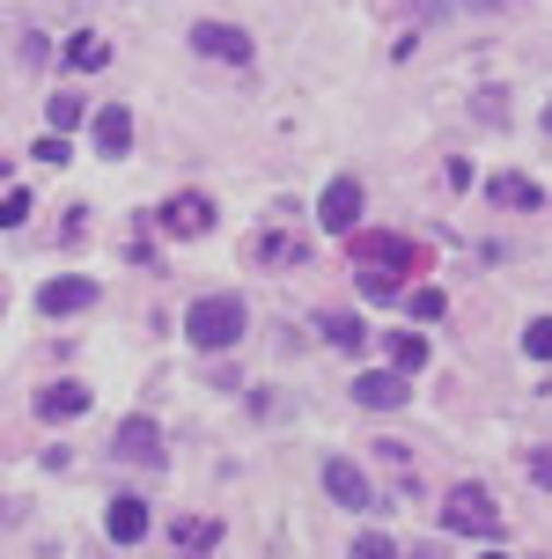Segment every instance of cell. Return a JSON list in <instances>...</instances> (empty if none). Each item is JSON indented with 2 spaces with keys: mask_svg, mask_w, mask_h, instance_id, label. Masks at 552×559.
Wrapping results in <instances>:
<instances>
[{
  "mask_svg": "<svg viewBox=\"0 0 552 559\" xmlns=\"http://www.w3.org/2000/svg\"><path fill=\"white\" fill-rule=\"evenodd\" d=\"M244 324H250L244 295H199V302L185 309V338H192L199 354H228V346L244 338Z\"/></svg>",
  "mask_w": 552,
  "mask_h": 559,
  "instance_id": "cell-1",
  "label": "cell"
},
{
  "mask_svg": "<svg viewBox=\"0 0 552 559\" xmlns=\"http://www.w3.org/2000/svg\"><path fill=\"white\" fill-rule=\"evenodd\" d=\"M442 523L449 531H465V537H479V545H501V508H494V493L486 486H449L442 493Z\"/></svg>",
  "mask_w": 552,
  "mask_h": 559,
  "instance_id": "cell-2",
  "label": "cell"
},
{
  "mask_svg": "<svg viewBox=\"0 0 552 559\" xmlns=\"http://www.w3.org/2000/svg\"><path fill=\"white\" fill-rule=\"evenodd\" d=\"M354 258H361V265H384V273H398V280L420 273V243H413V236H390V228H361Z\"/></svg>",
  "mask_w": 552,
  "mask_h": 559,
  "instance_id": "cell-3",
  "label": "cell"
},
{
  "mask_svg": "<svg viewBox=\"0 0 552 559\" xmlns=\"http://www.w3.org/2000/svg\"><path fill=\"white\" fill-rule=\"evenodd\" d=\"M317 228L331 236H361V177H331L325 199H317Z\"/></svg>",
  "mask_w": 552,
  "mask_h": 559,
  "instance_id": "cell-4",
  "label": "cell"
},
{
  "mask_svg": "<svg viewBox=\"0 0 552 559\" xmlns=\"http://www.w3.org/2000/svg\"><path fill=\"white\" fill-rule=\"evenodd\" d=\"M96 295H104V280L67 273V280H45V287H37V309H45V317H82V309H96Z\"/></svg>",
  "mask_w": 552,
  "mask_h": 559,
  "instance_id": "cell-5",
  "label": "cell"
},
{
  "mask_svg": "<svg viewBox=\"0 0 552 559\" xmlns=\"http://www.w3.org/2000/svg\"><path fill=\"white\" fill-rule=\"evenodd\" d=\"M325 493L347 508V515H368V508H376V493H368V472H361L354 456H325Z\"/></svg>",
  "mask_w": 552,
  "mask_h": 559,
  "instance_id": "cell-6",
  "label": "cell"
},
{
  "mask_svg": "<svg viewBox=\"0 0 552 559\" xmlns=\"http://www.w3.org/2000/svg\"><path fill=\"white\" fill-rule=\"evenodd\" d=\"M110 456H118V464H163V427H155L148 413L118 419V435H110Z\"/></svg>",
  "mask_w": 552,
  "mask_h": 559,
  "instance_id": "cell-7",
  "label": "cell"
},
{
  "mask_svg": "<svg viewBox=\"0 0 552 559\" xmlns=\"http://www.w3.org/2000/svg\"><path fill=\"white\" fill-rule=\"evenodd\" d=\"M155 228H169V236H207L214 228V199L207 192H177V199H163V214H155Z\"/></svg>",
  "mask_w": 552,
  "mask_h": 559,
  "instance_id": "cell-8",
  "label": "cell"
},
{
  "mask_svg": "<svg viewBox=\"0 0 552 559\" xmlns=\"http://www.w3.org/2000/svg\"><path fill=\"white\" fill-rule=\"evenodd\" d=\"M192 52L199 59H221V67H244V59H250V29H236V23H199L192 29Z\"/></svg>",
  "mask_w": 552,
  "mask_h": 559,
  "instance_id": "cell-9",
  "label": "cell"
},
{
  "mask_svg": "<svg viewBox=\"0 0 552 559\" xmlns=\"http://www.w3.org/2000/svg\"><path fill=\"white\" fill-rule=\"evenodd\" d=\"M354 405H368V413H398V405H406V376H398V368H368V376H354Z\"/></svg>",
  "mask_w": 552,
  "mask_h": 559,
  "instance_id": "cell-10",
  "label": "cell"
},
{
  "mask_svg": "<svg viewBox=\"0 0 552 559\" xmlns=\"http://www.w3.org/2000/svg\"><path fill=\"white\" fill-rule=\"evenodd\" d=\"M89 413V383H74V376H59V383H45V391H37V419H82Z\"/></svg>",
  "mask_w": 552,
  "mask_h": 559,
  "instance_id": "cell-11",
  "label": "cell"
},
{
  "mask_svg": "<svg viewBox=\"0 0 552 559\" xmlns=\"http://www.w3.org/2000/svg\"><path fill=\"white\" fill-rule=\"evenodd\" d=\"M126 147H133V111H126V104H104V111H96V155L118 163Z\"/></svg>",
  "mask_w": 552,
  "mask_h": 559,
  "instance_id": "cell-12",
  "label": "cell"
},
{
  "mask_svg": "<svg viewBox=\"0 0 552 559\" xmlns=\"http://www.w3.org/2000/svg\"><path fill=\"white\" fill-rule=\"evenodd\" d=\"M486 199H494V206H508V214H538V199H545V192L530 185L524 169H501L494 185H486Z\"/></svg>",
  "mask_w": 552,
  "mask_h": 559,
  "instance_id": "cell-13",
  "label": "cell"
},
{
  "mask_svg": "<svg viewBox=\"0 0 552 559\" xmlns=\"http://www.w3.org/2000/svg\"><path fill=\"white\" fill-rule=\"evenodd\" d=\"M104 531L118 537V545H140V537H148V501H133V493H118V501L104 508Z\"/></svg>",
  "mask_w": 552,
  "mask_h": 559,
  "instance_id": "cell-14",
  "label": "cell"
},
{
  "mask_svg": "<svg viewBox=\"0 0 552 559\" xmlns=\"http://www.w3.org/2000/svg\"><path fill=\"white\" fill-rule=\"evenodd\" d=\"M250 258H258V265H295V258H303V236H287V228H258V236H250Z\"/></svg>",
  "mask_w": 552,
  "mask_h": 559,
  "instance_id": "cell-15",
  "label": "cell"
},
{
  "mask_svg": "<svg viewBox=\"0 0 552 559\" xmlns=\"http://www.w3.org/2000/svg\"><path fill=\"white\" fill-rule=\"evenodd\" d=\"M104 59H110L104 29H74V37H67V67H74V74H96Z\"/></svg>",
  "mask_w": 552,
  "mask_h": 559,
  "instance_id": "cell-16",
  "label": "cell"
},
{
  "mask_svg": "<svg viewBox=\"0 0 552 559\" xmlns=\"http://www.w3.org/2000/svg\"><path fill=\"white\" fill-rule=\"evenodd\" d=\"M317 332L339 346V354H354V346H368V332H361V317H347V309H325L317 317Z\"/></svg>",
  "mask_w": 552,
  "mask_h": 559,
  "instance_id": "cell-17",
  "label": "cell"
},
{
  "mask_svg": "<svg viewBox=\"0 0 552 559\" xmlns=\"http://www.w3.org/2000/svg\"><path fill=\"white\" fill-rule=\"evenodd\" d=\"M384 354H390V368H398V376H413V368H427V338H420V332H390Z\"/></svg>",
  "mask_w": 552,
  "mask_h": 559,
  "instance_id": "cell-18",
  "label": "cell"
},
{
  "mask_svg": "<svg viewBox=\"0 0 552 559\" xmlns=\"http://www.w3.org/2000/svg\"><path fill=\"white\" fill-rule=\"evenodd\" d=\"M354 287H361V302H398V287H406V280L384 273V265H354Z\"/></svg>",
  "mask_w": 552,
  "mask_h": 559,
  "instance_id": "cell-19",
  "label": "cell"
},
{
  "mask_svg": "<svg viewBox=\"0 0 552 559\" xmlns=\"http://www.w3.org/2000/svg\"><path fill=\"white\" fill-rule=\"evenodd\" d=\"M169 531H177V545H185V552H207V545L221 537V515H177Z\"/></svg>",
  "mask_w": 552,
  "mask_h": 559,
  "instance_id": "cell-20",
  "label": "cell"
},
{
  "mask_svg": "<svg viewBox=\"0 0 552 559\" xmlns=\"http://www.w3.org/2000/svg\"><path fill=\"white\" fill-rule=\"evenodd\" d=\"M347 559H406V552H398V537H384V531H361Z\"/></svg>",
  "mask_w": 552,
  "mask_h": 559,
  "instance_id": "cell-21",
  "label": "cell"
},
{
  "mask_svg": "<svg viewBox=\"0 0 552 559\" xmlns=\"http://www.w3.org/2000/svg\"><path fill=\"white\" fill-rule=\"evenodd\" d=\"M406 309H413L420 324H435L442 309H449V295H442V287H413V295H406Z\"/></svg>",
  "mask_w": 552,
  "mask_h": 559,
  "instance_id": "cell-22",
  "label": "cell"
},
{
  "mask_svg": "<svg viewBox=\"0 0 552 559\" xmlns=\"http://www.w3.org/2000/svg\"><path fill=\"white\" fill-rule=\"evenodd\" d=\"M524 354L530 361H552V317H530L524 324Z\"/></svg>",
  "mask_w": 552,
  "mask_h": 559,
  "instance_id": "cell-23",
  "label": "cell"
},
{
  "mask_svg": "<svg viewBox=\"0 0 552 559\" xmlns=\"http://www.w3.org/2000/svg\"><path fill=\"white\" fill-rule=\"evenodd\" d=\"M82 118H89V104H82V96H52V133H74Z\"/></svg>",
  "mask_w": 552,
  "mask_h": 559,
  "instance_id": "cell-24",
  "label": "cell"
},
{
  "mask_svg": "<svg viewBox=\"0 0 552 559\" xmlns=\"http://www.w3.org/2000/svg\"><path fill=\"white\" fill-rule=\"evenodd\" d=\"M0 222H8V228L30 222V192H23V185H8V192H0Z\"/></svg>",
  "mask_w": 552,
  "mask_h": 559,
  "instance_id": "cell-25",
  "label": "cell"
},
{
  "mask_svg": "<svg viewBox=\"0 0 552 559\" xmlns=\"http://www.w3.org/2000/svg\"><path fill=\"white\" fill-rule=\"evenodd\" d=\"M30 163L59 169V163H67V133H45V140H37V147H30Z\"/></svg>",
  "mask_w": 552,
  "mask_h": 559,
  "instance_id": "cell-26",
  "label": "cell"
},
{
  "mask_svg": "<svg viewBox=\"0 0 552 559\" xmlns=\"http://www.w3.org/2000/svg\"><path fill=\"white\" fill-rule=\"evenodd\" d=\"M52 52V45H45V37H37V29H15V59H23V67H37V59Z\"/></svg>",
  "mask_w": 552,
  "mask_h": 559,
  "instance_id": "cell-27",
  "label": "cell"
},
{
  "mask_svg": "<svg viewBox=\"0 0 552 559\" xmlns=\"http://www.w3.org/2000/svg\"><path fill=\"white\" fill-rule=\"evenodd\" d=\"M530 478H538V486L552 493V449H530Z\"/></svg>",
  "mask_w": 552,
  "mask_h": 559,
  "instance_id": "cell-28",
  "label": "cell"
},
{
  "mask_svg": "<svg viewBox=\"0 0 552 559\" xmlns=\"http://www.w3.org/2000/svg\"><path fill=\"white\" fill-rule=\"evenodd\" d=\"M413 559H442V552H435V545H420V552H413Z\"/></svg>",
  "mask_w": 552,
  "mask_h": 559,
  "instance_id": "cell-29",
  "label": "cell"
},
{
  "mask_svg": "<svg viewBox=\"0 0 552 559\" xmlns=\"http://www.w3.org/2000/svg\"><path fill=\"white\" fill-rule=\"evenodd\" d=\"M479 559H508V552H479Z\"/></svg>",
  "mask_w": 552,
  "mask_h": 559,
  "instance_id": "cell-30",
  "label": "cell"
},
{
  "mask_svg": "<svg viewBox=\"0 0 552 559\" xmlns=\"http://www.w3.org/2000/svg\"><path fill=\"white\" fill-rule=\"evenodd\" d=\"M545 133H552V104H545Z\"/></svg>",
  "mask_w": 552,
  "mask_h": 559,
  "instance_id": "cell-31",
  "label": "cell"
},
{
  "mask_svg": "<svg viewBox=\"0 0 552 559\" xmlns=\"http://www.w3.org/2000/svg\"><path fill=\"white\" fill-rule=\"evenodd\" d=\"M192 559H199V552H192Z\"/></svg>",
  "mask_w": 552,
  "mask_h": 559,
  "instance_id": "cell-32",
  "label": "cell"
}]
</instances>
